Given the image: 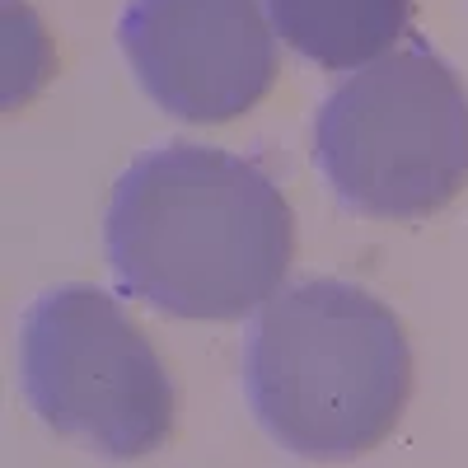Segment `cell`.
<instances>
[{
    "instance_id": "8992f818",
    "label": "cell",
    "mask_w": 468,
    "mask_h": 468,
    "mask_svg": "<svg viewBox=\"0 0 468 468\" xmlns=\"http://www.w3.org/2000/svg\"><path fill=\"white\" fill-rule=\"evenodd\" d=\"M282 43L324 70H361L394 52L412 0H262Z\"/></svg>"
},
{
    "instance_id": "3957f363",
    "label": "cell",
    "mask_w": 468,
    "mask_h": 468,
    "mask_svg": "<svg viewBox=\"0 0 468 468\" xmlns=\"http://www.w3.org/2000/svg\"><path fill=\"white\" fill-rule=\"evenodd\" d=\"M314 160L356 216H431L468 183V85L426 43H403L324 99Z\"/></svg>"
},
{
    "instance_id": "7a4b0ae2",
    "label": "cell",
    "mask_w": 468,
    "mask_h": 468,
    "mask_svg": "<svg viewBox=\"0 0 468 468\" xmlns=\"http://www.w3.org/2000/svg\"><path fill=\"white\" fill-rule=\"evenodd\" d=\"M412 351L370 291L309 277L271 295L244 342V394L258 426L300 459H356L399 426Z\"/></svg>"
},
{
    "instance_id": "277c9868",
    "label": "cell",
    "mask_w": 468,
    "mask_h": 468,
    "mask_svg": "<svg viewBox=\"0 0 468 468\" xmlns=\"http://www.w3.org/2000/svg\"><path fill=\"white\" fill-rule=\"evenodd\" d=\"M19 384L57 436L108 459L154 454L174 436V384L160 351L99 286H61L28 304Z\"/></svg>"
},
{
    "instance_id": "6da1fadb",
    "label": "cell",
    "mask_w": 468,
    "mask_h": 468,
    "mask_svg": "<svg viewBox=\"0 0 468 468\" xmlns=\"http://www.w3.org/2000/svg\"><path fill=\"white\" fill-rule=\"evenodd\" d=\"M103 239L136 300L174 319L229 324L282 291L295 225L258 165L216 145H165L117 178Z\"/></svg>"
},
{
    "instance_id": "5b68a950",
    "label": "cell",
    "mask_w": 468,
    "mask_h": 468,
    "mask_svg": "<svg viewBox=\"0 0 468 468\" xmlns=\"http://www.w3.org/2000/svg\"><path fill=\"white\" fill-rule=\"evenodd\" d=\"M262 0H132L117 19L141 90L183 122H229L277 80Z\"/></svg>"
}]
</instances>
